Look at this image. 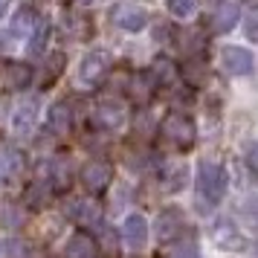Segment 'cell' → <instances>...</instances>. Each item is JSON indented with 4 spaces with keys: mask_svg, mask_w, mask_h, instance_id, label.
<instances>
[{
    "mask_svg": "<svg viewBox=\"0 0 258 258\" xmlns=\"http://www.w3.org/2000/svg\"><path fill=\"white\" fill-rule=\"evenodd\" d=\"M47 38H49V24H47V21H38V26L32 29V38H29V47H26L32 58H41V55H44Z\"/></svg>",
    "mask_w": 258,
    "mask_h": 258,
    "instance_id": "603a6c76",
    "label": "cell"
},
{
    "mask_svg": "<svg viewBox=\"0 0 258 258\" xmlns=\"http://www.w3.org/2000/svg\"><path fill=\"white\" fill-rule=\"evenodd\" d=\"M160 134L168 145H174L177 151H188L195 140H198V128H195V119L186 113H168L160 125Z\"/></svg>",
    "mask_w": 258,
    "mask_h": 258,
    "instance_id": "7a4b0ae2",
    "label": "cell"
},
{
    "mask_svg": "<svg viewBox=\"0 0 258 258\" xmlns=\"http://www.w3.org/2000/svg\"><path fill=\"white\" fill-rule=\"evenodd\" d=\"M67 218H70L73 223H79V226H96L99 218H102V209H99L90 198H79L67 206Z\"/></svg>",
    "mask_w": 258,
    "mask_h": 258,
    "instance_id": "8fae6325",
    "label": "cell"
},
{
    "mask_svg": "<svg viewBox=\"0 0 258 258\" xmlns=\"http://www.w3.org/2000/svg\"><path fill=\"white\" fill-rule=\"evenodd\" d=\"M47 200H49L47 186H41V183L29 186V191H26V206H29V209H41V206H44Z\"/></svg>",
    "mask_w": 258,
    "mask_h": 258,
    "instance_id": "f1b7e54d",
    "label": "cell"
},
{
    "mask_svg": "<svg viewBox=\"0 0 258 258\" xmlns=\"http://www.w3.org/2000/svg\"><path fill=\"white\" fill-rule=\"evenodd\" d=\"M113 24L125 32H140V29L148 26V12L137 3H119L113 9Z\"/></svg>",
    "mask_w": 258,
    "mask_h": 258,
    "instance_id": "52a82bcc",
    "label": "cell"
},
{
    "mask_svg": "<svg viewBox=\"0 0 258 258\" xmlns=\"http://www.w3.org/2000/svg\"><path fill=\"white\" fill-rule=\"evenodd\" d=\"M110 70V52L105 49H93V52H87L79 64V79L84 84H96L105 73Z\"/></svg>",
    "mask_w": 258,
    "mask_h": 258,
    "instance_id": "8992f818",
    "label": "cell"
},
{
    "mask_svg": "<svg viewBox=\"0 0 258 258\" xmlns=\"http://www.w3.org/2000/svg\"><path fill=\"white\" fill-rule=\"evenodd\" d=\"M64 61H67L64 58V52H52V55H49L47 58V73L41 76V87H49V84L58 79L61 70H64Z\"/></svg>",
    "mask_w": 258,
    "mask_h": 258,
    "instance_id": "484cf974",
    "label": "cell"
},
{
    "mask_svg": "<svg viewBox=\"0 0 258 258\" xmlns=\"http://www.w3.org/2000/svg\"><path fill=\"white\" fill-rule=\"evenodd\" d=\"M110 180H113V165L107 163V160H90L82 168V183L93 195H102L110 186Z\"/></svg>",
    "mask_w": 258,
    "mask_h": 258,
    "instance_id": "5b68a950",
    "label": "cell"
},
{
    "mask_svg": "<svg viewBox=\"0 0 258 258\" xmlns=\"http://www.w3.org/2000/svg\"><path fill=\"white\" fill-rule=\"evenodd\" d=\"M238 215L244 218V223L249 226V229H258V198H255V195H252V198H246L244 203H241Z\"/></svg>",
    "mask_w": 258,
    "mask_h": 258,
    "instance_id": "4316f807",
    "label": "cell"
},
{
    "mask_svg": "<svg viewBox=\"0 0 258 258\" xmlns=\"http://www.w3.org/2000/svg\"><path fill=\"white\" fill-rule=\"evenodd\" d=\"M215 244L221 246V249H232V252H238V249H244L246 246V238L238 232V226H235L229 218H223V221L215 223Z\"/></svg>",
    "mask_w": 258,
    "mask_h": 258,
    "instance_id": "7c38bea8",
    "label": "cell"
},
{
    "mask_svg": "<svg viewBox=\"0 0 258 258\" xmlns=\"http://www.w3.org/2000/svg\"><path fill=\"white\" fill-rule=\"evenodd\" d=\"M6 6H9V0H0V18H3V12H6Z\"/></svg>",
    "mask_w": 258,
    "mask_h": 258,
    "instance_id": "d6a6232c",
    "label": "cell"
},
{
    "mask_svg": "<svg viewBox=\"0 0 258 258\" xmlns=\"http://www.w3.org/2000/svg\"><path fill=\"white\" fill-rule=\"evenodd\" d=\"M64 255L67 258H99V244H96L93 235L76 232L67 241V246H64Z\"/></svg>",
    "mask_w": 258,
    "mask_h": 258,
    "instance_id": "2e32d148",
    "label": "cell"
},
{
    "mask_svg": "<svg viewBox=\"0 0 258 258\" xmlns=\"http://www.w3.org/2000/svg\"><path fill=\"white\" fill-rule=\"evenodd\" d=\"M238 18H241V9H238V3H235V0H221V3L215 6V12H212V32H218V35H226L229 29H235Z\"/></svg>",
    "mask_w": 258,
    "mask_h": 258,
    "instance_id": "9c48e42d",
    "label": "cell"
},
{
    "mask_svg": "<svg viewBox=\"0 0 258 258\" xmlns=\"http://www.w3.org/2000/svg\"><path fill=\"white\" fill-rule=\"evenodd\" d=\"M6 255V241H0V258Z\"/></svg>",
    "mask_w": 258,
    "mask_h": 258,
    "instance_id": "836d02e7",
    "label": "cell"
},
{
    "mask_svg": "<svg viewBox=\"0 0 258 258\" xmlns=\"http://www.w3.org/2000/svg\"><path fill=\"white\" fill-rule=\"evenodd\" d=\"M244 32H246V38H249V41H258V6H252V9H249V15H246Z\"/></svg>",
    "mask_w": 258,
    "mask_h": 258,
    "instance_id": "4dcf8cb0",
    "label": "cell"
},
{
    "mask_svg": "<svg viewBox=\"0 0 258 258\" xmlns=\"http://www.w3.org/2000/svg\"><path fill=\"white\" fill-rule=\"evenodd\" d=\"M186 41H180V47L186 49V52H200V47H203V41H200V32H195V29H191V32H186Z\"/></svg>",
    "mask_w": 258,
    "mask_h": 258,
    "instance_id": "1f68e13d",
    "label": "cell"
},
{
    "mask_svg": "<svg viewBox=\"0 0 258 258\" xmlns=\"http://www.w3.org/2000/svg\"><path fill=\"white\" fill-rule=\"evenodd\" d=\"M64 32H67L73 41H87V38L93 35V24H90V18H84V15H67V18H64Z\"/></svg>",
    "mask_w": 258,
    "mask_h": 258,
    "instance_id": "d6986e66",
    "label": "cell"
},
{
    "mask_svg": "<svg viewBox=\"0 0 258 258\" xmlns=\"http://www.w3.org/2000/svg\"><path fill=\"white\" fill-rule=\"evenodd\" d=\"M122 238L128 249H145L148 244V221L142 215H128L125 223H122Z\"/></svg>",
    "mask_w": 258,
    "mask_h": 258,
    "instance_id": "30bf717a",
    "label": "cell"
},
{
    "mask_svg": "<svg viewBox=\"0 0 258 258\" xmlns=\"http://www.w3.org/2000/svg\"><path fill=\"white\" fill-rule=\"evenodd\" d=\"M151 79L157 82V87H168L177 79V67L168 58H157L151 67Z\"/></svg>",
    "mask_w": 258,
    "mask_h": 258,
    "instance_id": "7402d4cb",
    "label": "cell"
},
{
    "mask_svg": "<svg viewBox=\"0 0 258 258\" xmlns=\"http://www.w3.org/2000/svg\"><path fill=\"white\" fill-rule=\"evenodd\" d=\"M26 221V209L12 198H3L0 200V226L3 229H21Z\"/></svg>",
    "mask_w": 258,
    "mask_h": 258,
    "instance_id": "ac0fdd59",
    "label": "cell"
},
{
    "mask_svg": "<svg viewBox=\"0 0 258 258\" xmlns=\"http://www.w3.org/2000/svg\"><path fill=\"white\" fill-rule=\"evenodd\" d=\"M221 61H223V70L229 73V76H249L252 73V64H255L252 61V52L244 47H226Z\"/></svg>",
    "mask_w": 258,
    "mask_h": 258,
    "instance_id": "ba28073f",
    "label": "cell"
},
{
    "mask_svg": "<svg viewBox=\"0 0 258 258\" xmlns=\"http://www.w3.org/2000/svg\"><path fill=\"white\" fill-rule=\"evenodd\" d=\"M29 82H32V67H29V64H21V61H6V64H0V90L18 93V90L29 87Z\"/></svg>",
    "mask_w": 258,
    "mask_h": 258,
    "instance_id": "277c9868",
    "label": "cell"
},
{
    "mask_svg": "<svg viewBox=\"0 0 258 258\" xmlns=\"http://www.w3.org/2000/svg\"><path fill=\"white\" fill-rule=\"evenodd\" d=\"M38 21L41 18H35L32 9H18V15H15V21H12V29L15 32H26V29H35Z\"/></svg>",
    "mask_w": 258,
    "mask_h": 258,
    "instance_id": "83f0119b",
    "label": "cell"
},
{
    "mask_svg": "<svg viewBox=\"0 0 258 258\" xmlns=\"http://www.w3.org/2000/svg\"><path fill=\"white\" fill-rule=\"evenodd\" d=\"M154 90H157V82L151 79V73H137V76H134V82H131V96H134L137 102H148Z\"/></svg>",
    "mask_w": 258,
    "mask_h": 258,
    "instance_id": "44dd1931",
    "label": "cell"
},
{
    "mask_svg": "<svg viewBox=\"0 0 258 258\" xmlns=\"http://www.w3.org/2000/svg\"><path fill=\"white\" fill-rule=\"evenodd\" d=\"M82 3H99V0H82Z\"/></svg>",
    "mask_w": 258,
    "mask_h": 258,
    "instance_id": "e575fe53",
    "label": "cell"
},
{
    "mask_svg": "<svg viewBox=\"0 0 258 258\" xmlns=\"http://www.w3.org/2000/svg\"><path fill=\"white\" fill-rule=\"evenodd\" d=\"M226 195V171L212 160H203L198 165V177H195V200L198 209L206 215L212 212Z\"/></svg>",
    "mask_w": 258,
    "mask_h": 258,
    "instance_id": "6da1fadb",
    "label": "cell"
},
{
    "mask_svg": "<svg viewBox=\"0 0 258 258\" xmlns=\"http://www.w3.org/2000/svg\"><path fill=\"white\" fill-rule=\"evenodd\" d=\"M35 122H38V99H24L21 105L15 107V116H12L15 134L26 137L29 131L35 128Z\"/></svg>",
    "mask_w": 258,
    "mask_h": 258,
    "instance_id": "5bb4252c",
    "label": "cell"
},
{
    "mask_svg": "<svg viewBox=\"0 0 258 258\" xmlns=\"http://www.w3.org/2000/svg\"><path fill=\"white\" fill-rule=\"evenodd\" d=\"M24 168V154L15 151V148H6L0 154V174L3 177H12V174H21Z\"/></svg>",
    "mask_w": 258,
    "mask_h": 258,
    "instance_id": "cb8c5ba5",
    "label": "cell"
},
{
    "mask_svg": "<svg viewBox=\"0 0 258 258\" xmlns=\"http://www.w3.org/2000/svg\"><path fill=\"white\" fill-rule=\"evenodd\" d=\"M180 76H183V82H186V84L200 87V84L206 82V76H209V67H206V61H203V58H198V55H195L191 61H186V64H183Z\"/></svg>",
    "mask_w": 258,
    "mask_h": 258,
    "instance_id": "ffe728a7",
    "label": "cell"
},
{
    "mask_svg": "<svg viewBox=\"0 0 258 258\" xmlns=\"http://www.w3.org/2000/svg\"><path fill=\"white\" fill-rule=\"evenodd\" d=\"M154 229H157L154 235H157L160 244H171L177 238H183V232H186V212L180 209V206H165V209L157 215Z\"/></svg>",
    "mask_w": 258,
    "mask_h": 258,
    "instance_id": "3957f363",
    "label": "cell"
},
{
    "mask_svg": "<svg viewBox=\"0 0 258 258\" xmlns=\"http://www.w3.org/2000/svg\"><path fill=\"white\" fill-rule=\"evenodd\" d=\"M49 183H52V188L55 191H67L73 183V163L70 157H55L52 163H49Z\"/></svg>",
    "mask_w": 258,
    "mask_h": 258,
    "instance_id": "e0dca14e",
    "label": "cell"
},
{
    "mask_svg": "<svg viewBox=\"0 0 258 258\" xmlns=\"http://www.w3.org/2000/svg\"><path fill=\"white\" fill-rule=\"evenodd\" d=\"M165 6H168V12L174 18H188L198 9V0H165Z\"/></svg>",
    "mask_w": 258,
    "mask_h": 258,
    "instance_id": "f546056e",
    "label": "cell"
},
{
    "mask_svg": "<svg viewBox=\"0 0 258 258\" xmlns=\"http://www.w3.org/2000/svg\"><path fill=\"white\" fill-rule=\"evenodd\" d=\"M186 177H188V168L186 163H177L165 171V191H180L186 186Z\"/></svg>",
    "mask_w": 258,
    "mask_h": 258,
    "instance_id": "d4e9b609",
    "label": "cell"
},
{
    "mask_svg": "<svg viewBox=\"0 0 258 258\" xmlns=\"http://www.w3.org/2000/svg\"><path fill=\"white\" fill-rule=\"evenodd\" d=\"M122 122H125V105L122 102H113V99H107L102 105L96 107V125L105 131H116L122 128Z\"/></svg>",
    "mask_w": 258,
    "mask_h": 258,
    "instance_id": "4fadbf2b",
    "label": "cell"
},
{
    "mask_svg": "<svg viewBox=\"0 0 258 258\" xmlns=\"http://www.w3.org/2000/svg\"><path fill=\"white\" fill-rule=\"evenodd\" d=\"M47 128L55 134V137H67L73 128V107L67 102H55V105L49 107L47 113Z\"/></svg>",
    "mask_w": 258,
    "mask_h": 258,
    "instance_id": "9a60e30c",
    "label": "cell"
}]
</instances>
